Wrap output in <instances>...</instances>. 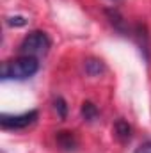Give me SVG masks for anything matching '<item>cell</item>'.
I'll return each mask as SVG.
<instances>
[{"instance_id":"1","label":"cell","mask_w":151,"mask_h":153,"mask_svg":"<svg viewBox=\"0 0 151 153\" xmlns=\"http://www.w3.org/2000/svg\"><path fill=\"white\" fill-rule=\"evenodd\" d=\"M39 70V62L36 57L20 55L16 59L5 61L0 68V78L2 80H27L34 76Z\"/></svg>"},{"instance_id":"2","label":"cell","mask_w":151,"mask_h":153,"mask_svg":"<svg viewBox=\"0 0 151 153\" xmlns=\"http://www.w3.org/2000/svg\"><path fill=\"white\" fill-rule=\"evenodd\" d=\"M52 46V41L46 36V32L43 30H32L29 32L20 43V53L21 55H29V57H41L46 55L48 50Z\"/></svg>"},{"instance_id":"3","label":"cell","mask_w":151,"mask_h":153,"mask_svg":"<svg viewBox=\"0 0 151 153\" xmlns=\"http://www.w3.org/2000/svg\"><path fill=\"white\" fill-rule=\"evenodd\" d=\"M39 117L38 111H29L23 114H2L0 116V126L4 130H23L30 125H34Z\"/></svg>"},{"instance_id":"4","label":"cell","mask_w":151,"mask_h":153,"mask_svg":"<svg viewBox=\"0 0 151 153\" xmlns=\"http://www.w3.org/2000/svg\"><path fill=\"white\" fill-rule=\"evenodd\" d=\"M132 34H133V38L137 41V45H139V48H141V52L144 53V57H146V61H150V34H148V30H146V27L144 25H135V29L132 30Z\"/></svg>"},{"instance_id":"5","label":"cell","mask_w":151,"mask_h":153,"mask_svg":"<svg viewBox=\"0 0 151 153\" xmlns=\"http://www.w3.org/2000/svg\"><path fill=\"white\" fill-rule=\"evenodd\" d=\"M105 14H107V18H109V23L114 27V30H117V32L123 34V36H128V32H132V30L128 29V25H126V20L123 18V14H121L117 9H107Z\"/></svg>"},{"instance_id":"6","label":"cell","mask_w":151,"mask_h":153,"mask_svg":"<svg viewBox=\"0 0 151 153\" xmlns=\"http://www.w3.org/2000/svg\"><path fill=\"white\" fill-rule=\"evenodd\" d=\"M55 141H57L59 148H61V150H64V152H75V148L78 146V141H76L75 132H70V130L57 132Z\"/></svg>"},{"instance_id":"7","label":"cell","mask_w":151,"mask_h":153,"mask_svg":"<svg viewBox=\"0 0 151 153\" xmlns=\"http://www.w3.org/2000/svg\"><path fill=\"white\" fill-rule=\"evenodd\" d=\"M114 134H115V137H117L121 143H126V141H130V137H132V126L128 125V121H124L123 117H119V119L114 123Z\"/></svg>"},{"instance_id":"8","label":"cell","mask_w":151,"mask_h":153,"mask_svg":"<svg viewBox=\"0 0 151 153\" xmlns=\"http://www.w3.org/2000/svg\"><path fill=\"white\" fill-rule=\"evenodd\" d=\"M80 114H82V117H84V121L93 123V121L98 119L100 111H98V107H96L93 102H84V103H82V109H80Z\"/></svg>"},{"instance_id":"9","label":"cell","mask_w":151,"mask_h":153,"mask_svg":"<svg viewBox=\"0 0 151 153\" xmlns=\"http://www.w3.org/2000/svg\"><path fill=\"white\" fill-rule=\"evenodd\" d=\"M84 68H85V73L89 76H98L100 73L105 71V66H103V62L100 59H87Z\"/></svg>"},{"instance_id":"10","label":"cell","mask_w":151,"mask_h":153,"mask_svg":"<svg viewBox=\"0 0 151 153\" xmlns=\"http://www.w3.org/2000/svg\"><path fill=\"white\" fill-rule=\"evenodd\" d=\"M53 109H55V112H57V116L61 119H66V116H68V103H66V100L62 96H57L53 100Z\"/></svg>"},{"instance_id":"11","label":"cell","mask_w":151,"mask_h":153,"mask_svg":"<svg viewBox=\"0 0 151 153\" xmlns=\"http://www.w3.org/2000/svg\"><path fill=\"white\" fill-rule=\"evenodd\" d=\"M7 23L11 27H23V25H27V20L23 16H11V18H7Z\"/></svg>"},{"instance_id":"12","label":"cell","mask_w":151,"mask_h":153,"mask_svg":"<svg viewBox=\"0 0 151 153\" xmlns=\"http://www.w3.org/2000/svg\"><path fill=\"white\" fill-rule=\"evenodd\" d=\"M135 153H151V139L146 141V143H142V144L135 150Z\"/></svg>"}]
</instances>
